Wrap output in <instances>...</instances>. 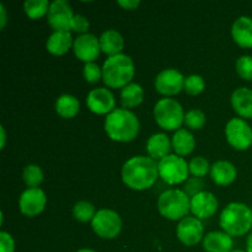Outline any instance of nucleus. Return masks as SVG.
Segmentation results:
<instances>
[{
    "label": "nucleus",
    "instance_id": "f257e3e1",
    "mask_svg": "<svg viewBox=\"0 0 252 252\" xmlns=\"http://www.w3.org/2000/svg\"><path fill=\"white\" fill-rule=\"evenodd\" d=\"M122 181L134 191H144L155 185L159 177L158 162L150 157L138 155L128 159L122 167Z\"/></svg>",
    "mask_w": 252,
    "mask_h": 252
},
{
    "label": "nucleus",
    "instance_id": "f03ea898",
    "mask_svg": "<svg viewBox=\"0 0 252 252\" xmlns=\"http://www.w3.org/2000/svg\"><path fill=\"white\" fill-rule=\"evenodd\" d=\"M105 130L115 142H132L139 133V120L127 108H116L106 116Z\"/></svg>",
    "mask_w": 252,
    "mask_h": 252
},
{
    "label": "nucleus",
    "instance_id": "7ed1b4c3",
    "mask_svg": "<svg viewBox=\"0 0 252 252\" xmlns=\"http://www.w3.org/2000/svg\"><path fill=\"white\" fill-rule=\"evenodd\" d=\"M219 225L230 236L245 235L252 229V209L240 202H231L220 213Z\"/></svg>",
    "mask_w": 252,
    "mask_h": 252
},
{
    "label": "nucleus",
    "instance_id": "20e7f679",
    "mask_svg": "<svg viewBox=\"0 0 252 252\" xmlns=\"http://www.w3.org/2000/svg\"><path fill=\"white\" fill-rule=\"evenodd\" d=\"M135 69L132 58L127 54L108 57L102 65V80L108 88L123 89L130 84Z\"/></svg>",
    "mask_w": 252,
    "mask_h": 252
},
{
    "label": "nucleus",
    "instance_id": "39448f33",
    "mask_svg": "<svg viewBox=\"0 0 252 252\" xmlns=\"http://www.w3.org/2000/svg\"><path fill=\"white\" fill-rule=\"evenodd\" d=\"M158 211L169 220H182L191 212V198L184 189H166L158 199Z\"/></svg>",
    "mask_w": 252,
    "mask_h": 252
},
{
    "label": "nucleus",
    "instance_id": "423d86ee",
    "mask_svg": "<svg viewBox=\"0 0 252 252\" xmlns=\"http://www.w3.org/2000/svg\"><path fill=\"white\" fill-rule=\"evenodd\" d=\"M185 115L181 103L174 98L165 97L155 103V122L165 130H179L185 122Z\"/></svg>",
    "mask_w": 252,
    "mask_h": 252
},
{
    "label": "nucleus",
    "instance_id": "0eeeda50",
    "mask_svg": "<svg viewBox=\"0 0 252 252\" xmlns=\"http://www.w3.org/2000/svg\"><path fill=\"white\" fill-rule=\"evenodd\" d=\"M159 177L167 185L184 184L189 180V167L186 160L176 154H169L158 162Z\"/></svg>",
    "mask_w": 252,
    "mask_h": 252
},
{
    "label": "nucleus",
    "instance_id": "6e6552de",
    "mask_svg": "<svg viewBox=\"0 0 252 252\" xmlns=\"http://www.w3.org/2000/svg\"><path fill=\"white\" fill-rule=\"evenodd\" d=\"M91 226L96 235L101 239L111 240L120 235L122 230V219L120 214L112 209H100L96 212Z\"/></svg>",
    "mask_w": 252,
    "mask_h": 252
},
{
    "label": "nucleus",
    "instance_id": "1a4fd4ad",
    "mask_svg": "<svg viewBox=\"0 0 252 252\" xmlns=\"http://www.w3.org/2000/svg\"><path fill=\"white\" fill-rule=\"evenodd\" d=\"M226 140L236 150H246L252 145V128L243 118H231L225 127Z\"/></svg>",
    "mask_w": 252,
    "mask_h": 252
},
{
    "label": "nucleus",
    "instance_id": "9d476101",
    "mask_svg": "<svg viewBox=\"0 0 252 252\" xmlns=\"http://www.w3.org/2000/svg\"><path fill=\"white\" fill-rule=\"evenodd\" d=\"M73 17V9L68 1L54 0L53 2H51L48 14H47V20H48V25L54 31H70Z\"/></svg>",
    "mask_w": 252,
    "mask_h": 252
},
{
    "label": "nucleus",
    "instance_id": "9b49d317",
    "mask_svg": "<svg viewBox=\"0 0 252 252\" xmlns=\"http://www.w3.org/2000/svg\"><path fill=\"white\" fill-rule=\"evenodd\" d=\"M185 79L186 78L177 69H164L155 78V89L164 96L177 95L184 90Z\"/></svg>",
    "mask_w": 252,
    "mask_h": 252
},
{
    "label": "nucleus",
    "instance_id": "f8f14e48",
    "mask_svg": "<svg viewBox=\"0 0 252 252\" xmlns=\"http://www.w3.org/2000/svg\"><path fill=\"white\" fill-rule=\"evenodd\" d=\"M177 239L186 246H194L204 239L203 224L196 217H186L180 220L176 229Z\"/></svg>",
    "mask_w": 252,
    "mask_h": 252
},
{
    "label": "nucleus",
    "instance_id": "ddd939ff",
    "mask_svg": "<svg viewBox=\"0 0 252 252\" xmlns=\"http://www.w3.org/2000/svg\"><path fill=\"white\" fill-rule=\"evenodd\" d=\"M47 197L43 189H27L21 193L19 199V208L26 217H36L44 211Z\"/></svg>",
    "mask_w": 252,
    "mask_h": 252
},
{
    "label": "nucleus",
    "instance_id": "4468645a",
    "mask_svg": "<svg viewBox=\"0 0 252 252\" xmlns=\"http://www.w3.org/2000/svg\"><path fill=\"white\" fill-rule=\"evenodd\" d=\"M74 54L85 63H93L97 59L101 52L100 39L93 33L79 34L73 43Z\"/></svg>",
    "mask_w": 252,
    "mask_h": 252
},
{
    "label": "nucleus",
    "instance_id": "2eb2a0df",
    "mask_svg": "<svg viewBox=\"0 0 252 252\" xmlns=\"http://www.w3.org/2000/svg\"><path fill=\"white\" fill-rule=\"evenodd\" d=\"M86 105L96 115H110L116 110L115 96L106 88L93 89L86 97Z\"/></svg>",
    "mask_w": 252,
    "mask_h": 252
},
{
    "label": "nucleus",
    "instance_id": "dca6fc26",
    "mask_svg": "<svg viewBox=\"0 0 252 252\" xmlns=\"http://www.w3.org/2000/svg\"><path fill=\"white\" fill-rule=\"evenodd\" d=\"M218 199L212 192L202 191L191 198V212L196 218L208 219L217 213Z\"/></svg>",
    "mask_w": 252,
    "mask_h": 252
},
{
    "label": "nucleus",
    "instance_id": "f3484780",
    "mask_svg": "<svg viewBox=\"0 0 252 252\" xmlns=\"http://www.w3.org/2000/svg\"><path fill=\"white\" fill-rule=\"evenodd\" d=\"M231 37L243 48H252V19L240 16L231 26Z\"/></svg>",
    "mask_w": 252,
    "mask_h": 252
},
{
    "label": "nucleus",
    "instance_id": "a211bd4d",
    "mask_svg": "<svg viewBox=\"0 0 252 252\" xmlns=\"http://www.w3.org/2000/svg\"><path fill=\"white\" fill-rule=\"evenodd\" d=\"M236 167L226 160H219L211 166V177L219 186H229L236 180Z\"/></svg>",
    "mask_w": 252,
    "mask_h": 252
},
{
    "label": "nucleus",
    "instance_id": "6ab92c4d",
    "mask_svg": "<svg viewBox=\"0 0 252 252\" xmlns=\"http://www.w3.org/2000/svg\"><path fill=\"white\" fill-rule=\"evenodd\" d=\"M207 252H230L233 250V239L224 231H211L202 241Z\"/></svg>",
    "mask_w": 252,
    "mask_h": 252
},
{
    "label": "nucleus",
    "instance_id": "aec40b11",
    "mask_svg": "<svg viewBox=\"0 0 252 252\" xmlns=\"http://www.w3.org/2000/svg\"><path fill=\"white\" fill-rule=\"evenodd\" d=\"M172 148V143L170 138L165 133H155L148 139L147 142V152L152 159L157 160L164 159L167 157Z\"/></svg>",
    "mask_w": 252,
    "mask_h": 252
},
{
    "label": "nucleus",
    "instance_id": "412c9836",
    "mask_svg": "<svg viewBox=\"0 0 252 252\" xmlns=\"http://www.w3.org/2000/svg\"><path fill=\"white\" fill-rule=\"evenodd\" d=\"M233 110L243 118H252V90L249 88H239L231 94Z\"/></svg>",
    "mask_w": 252,
    "mask_h": 252
},
{
    "label": "nucleus",
    "instance_id": "4be33fe9",
    "mask_svg": "<svg viewBox=\"0 0 252 252\" xmlns=\"http://www.w3.org/2000/svg\"><path fill=\"white\" fill-rule=\"evenodd\" d=\"M100 47L101 51L108 57L121 54L123 47H125V39L122 34L116 30H106L100 36Z\"/></svg>",
    "mask_w": 252,
    "mask_h": 252
},
{
    "label": "nucleus",
    "instance_id": "5701e85b",
    "mask_svg": "<svg viewBox=\"0 0 252 252\" xmlns=\"http://www.w3.org/2000/svg\"><path fill=\"white\" fill-rule=\"evenodd\" d=\"M73 43L70 32L54 31L47 39L46 48L53 56H63L73 47Z\"/></svg>",
    "mask_w": 252,
    "mask_h": 252
},
{
    "label": "nucleus",
    "instance_id": "b1692460",
    "mask_svg": "<svg viewBox=\"0 0 252 252\" xmlns=\"http://www.w3.org/2000/svg\"><path fill=\"white\" fill-rule=\"evenodd\" d=\"M171 143L175 153L179 157H186V155L191 154L196 147V140H194L192 133L184 128H180L179 130L175 132Z\"/></svg>",
    "mask_w": 252,
    "mask_h": 252
},
{
    "label": "nucleus",
    "instance_id": "393cba45",
    "mask_svg": "<svg viewBox=\"0 0 252 252\" xmlns=\"http://www.w3.org/2000/svg\"><path fill=\"white\" fill-rule=\"evenodd\" d=\"M144 100V90L137 83H130L121 90V103L125 108L139 106Z\"/></svg>",
    "mask_w": 252,
    "mask_h": 252
},
{
    "label": "nucleus",
    "instance_id": "a878e982",
    "mask_svg": "<svg viewBox=\"0 0 252 252\" xmlns=\"http://www.w3.org/2000/svg\"><path fill=\"white\" fill-rule=\"evenodd\" d=\"M80 110V102L78 98L69 94L59 96L56 101V111L61 117L73 118L75 117Z\"/></svg>",
    "mask_w": 252,
    "mask_h": 252
},
{
    "label": "nucleus",
    "instance_id": "bb28decb",
    "mask_svg": "<svg viewBox=\"0 0 252 252\" xmlns=\"http://www.w3.org/2000/svg\"><path fill=\"white\" fill-rule=\"evenodd\" d=\"M44 175L38 165H27L22 171V180L29 189H38L39 185L43 182Z\"/></svg>",
    "mask_w": 252,
    "mask_h": 252
},
{
    "label": "nucleus",
    "instance_id": "cd10ccee",
    "mask_svg": "<svg viewBox=\"0 0 252 252\" xmlns=\"http://www.w3.org/2000/svg\"><path fill=\"white\" fill-rule=\"evenodd\" d=\"M51 4L48 0H26L24 4V10L30 19H39L48 14Z\"/></svg>",
    "mask_w": 252,
    "mask_h": 252
},
{
    "label": "nucleus",
    "instance_id": "c85d7f7f",
    "mask_svg": "<svg viewBox=\"0 0 252 252\" xmlns=\"http://www.w3.org/2000/svg\"><path fill=\"white\" fill-rule=\"evenodd\" d=\"M96 211L93 203L88 201H79L74 204L73 207V216L74 218L81 223H88V221H93L94 217H95Z\"/></svg>",
    "mask_w": 252,
    "mask_h": 252
},
{
    "label": "nucleus",
    "instance_id": "c756f323",
    "mask_svg": "<svg viewBox=\"0 0 252 252\" xmlns=\"http://www.w3.org/2000/svg\"><path fill=\"white\" fill-rule=\"evenodd\" d=\"M206 115L202 110H198V108H193V110H189V112L185 115V125L186 127H189V129L198 130L201 128L204 127L206 125Z\"/></svg>",
    "mask_w": 252,
    "mask_h": 252
},
{
    "label": "nucleus",
    "instance_id": "7c9ffc66",
    "mask_svg": "<svg viewBox=\"0 0 252 252\" xmlns=\"http://www.w3.org/2000/svg\"><path fill=\"white\" fill-rule=\"evenodd\" d=\"M206 88V81L202 78L201 75H197V74H192V75L187 76L185 79V86L184 90L186 91L189 95H199L202 91Z\"/></svg>",
    "mask_w": 252,
    "mask_h": 252
},
{
    "label": "nucleus",
    "instance_id": "2f4dec72",
    "mask_svg": "<svg viewBox=\"0 0 252 252\" xmlns=\"http://www.w3.org/2000/svg\"><path fill=\"white\" fill-rule=\"evenodd\" d=\"M189 174L193 175L194 177H202L206 176L208 172H211V166H209V162L206 158L203 157H196L189 162Z\"/></svg>",
    "mask_w": 252,
    "mask_h": 252
},
{
    "label": "nucleus",
    "instance_id": "473e14b6",
    "mask_svg": "<svg viewBox=\"0 0 252 252\" xmlns=\"http://www.w3.org/2000/svg\"><path fill=\"white\" fill-rule=\"evenodd\" d=\"M236 73L239 74L244 80H252V57L251 56H241L236 61Z\"/></svg>",
    "mask_w": 252,
    "mask_h": 252
},
{
    "label": "nucleus",
    "instance_id": "72a5a7b5",
    "mask_svg": "<svg viewBox=\"0 0 252 252\" xmlns=\"http://www.w3.org/2000/svg\"><path fill=\"white\" fill-rule=\"evenodd\" d=\"M84 78L89 84L97 83L100 79H102V68L95 62L93 63H85L84 65Z\"/></svg>",
    "mask_w": 252,
    "mask_h": 252
},
{
    "label": "nucleus",
    "instance_id": "f704fd0d",
    "mask_svg": "<svg viewBox=\"0 0 252 252\" xmlns=\"http://www.w3.org/2000/svg\"><path fill=\"white\" fill-rule=\"evenodd\" d=\"M203 187H204L203 180L199 179V177L193 176V177H189V179L185 182L184 192L189 197V198H192V197H194L196 194L201 193L202 191H204Z\"/></svg>",
    "mask_w": 252,
    "mask_h": 252
},
{
    "label": "nucleus",
    "instance_id": "c9c22d12",
    "mask_svg": "<svg viewBox=\"0 0 252 252\" xmlns=\"http://www.w3.org/2000/svg\"><path fill=\"white\" fill-rule=\"evenodd\" d=\"M89 27H90V22H89L88 17L84 15H74L73 21H71V30L74 32H78L80 34L89 33Z\"/></svg>",
    "mask_w": 252,
    "mask_h": 252
},
{
    "label": "nucleus",
    "instance_id": "e433bc0d",
    "mask_svg": "<svg viewBox=\"0 0 252 252\" xmlns=\"http://www.w3.org/2000/svg\"><path fill=\"white\" fill-rule=\"evenodd\" d=\"M15 241L11 234L7 231H0V252H14Z\"/></svg>",
    "mask_w": 252,
    "mask_h": 252
},
{
    "label": "nucleus",
    "instance_id": "4c0bfd02",
    "mask_svg": "<svg viewBox=\"0 0 252 252\" xmlns=\"http://www.w3.org/2000/svg\"><path fill=\"white\" fill-rule=\"evenodd\" d=\"M118 5L125 7L126 10H134L140 5L139 0H120Z\"/></svg>",
    "mask_w": 252,
    "mask_h": 252
},
{
    "label": "nucleus",
    "instance_id": "58836bf2",
    "mask_svg": "<svg viewBox=\"0 0 252 252\" xmlns=\"http://www.w3.org/2000/svg\"><path fill=\"white\" fill-rule=\"evenodd\" d=\"M6 9H5L4 4H0V27L4 29L5 25H6Z\"/></svg>",
    "mask_w": 252,
    "mask_h": 252
},
{
    "label": "nucleus",
    "instance_id": "ea45409f",
    "mask_svg": "<svg viewBox=\"0 0 252 252\" xmlns=\"http://www.w3.org/2000/svg\"><path fill=\"white\" fill-rule=\"evenodd\" d=\"M0 132H1V149H4L5 147V142H6V133H5V128L4 127H0Z\"/></svg>",
    "mask_w": 252,
    "mask_h": 252
},
{
    "label": "nucleus",
    "instance_id": "a19ab883",
    "mask_svg": "<svg viewBox=\"0 0 252 252\" xmlns=\"http://www.w3.org/2000/svg\"><path fill=\"white\" fill-rule=\"evenodd\" d=\"M246 251L252 252V231L250 235L248 236V240H246Z\"/></svg>",
    "mask_w": 252,
    "mask_h": 252
},
{
    "label": "nucleus",
    "instance_id": "79ce46f5",
    "mask_svg": "<svg viewBox=\"0 0 252 252\" xmlns=\"http://www.w3.org/2000/svg\"><path fill=\"white\" fill-rule=\"evenodd\" d=\"M76 252H96V251L91 250V249H81V250H79V251H76Z\"/></svg>",
    "mask_w": 252,
    "mask_h": 252
},
{
    "label": "nucleus",
    "instance_id": "37998d69",
    "mask_svg": "<svg viewBox=\"0 0 252 252\" xmlns=\"http://www.w3.org/2000/svg\"><path fill=\"white\" fill-rule=\"evenodd\" d=\"M230 252H248V251H244V250H231Z\"/></svg>",
    "mask_w": 252,
    "mask_h": 252
}]
</instances>
